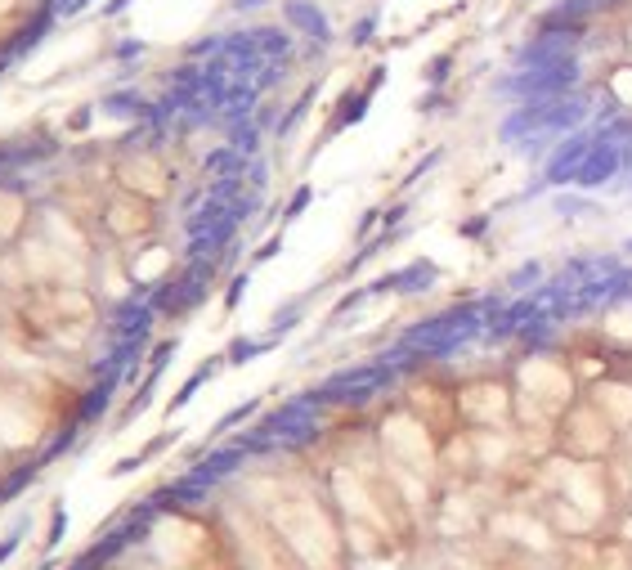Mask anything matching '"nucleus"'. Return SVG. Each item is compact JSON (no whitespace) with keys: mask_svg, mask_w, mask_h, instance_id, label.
Instances as JSON below:
<instances>
[{"mask_svg":"<svg viewBox=\"0 0 632 570\" xmlns=\"http://www.w3.org/2000/svg\"><path fill=\"white\" fill-rule=\"evenodd\" d=\"M260 5H269V0H233V10H238V14H247V10H260Z\"/></svg>","mask_w":632,"mask_h":570,"instance_id":"14","label":"nucleus"},{"mask_svg":"<svg viewBox=\"0 0 632 570\" xmlns=\"http://www.w3.org/2000/svg\"><path fill=\"white\" fill-rule=\"evenodd\" d=\"M377 23H382L377 14H364V19L355 23V32H350V41H355V46H368V41L377 37Z\"/></svg>","mask_w":632,"mask_h":570,"instance_id":"9","label":"nucleus"},{"mask_svg":"<svg viewBox=\"0 0 632 570\" xmlns=\"http://www.w3.org/2000/svg\"><path fill=\"white\" fill-rule=\"evenodd\" d=\"M601 95L614 99L623 113H632V59H628V55H619V59L605 64V72H601Z\"/></svg>","mask_w":632,"mask_h":570,"instance_id":"6","label":"nucleus"},{"mask_svg":"<svg viewBox=\"0 0 632 570\" xmlns=\"http://www.w3.org/2000/svg\"><path fill=\"white\" fill-rule=\"evenodd\" d=\"M282 14H287V23L300 32V37H309V41H333V23H328V14L314 5V0H287L282 5Z\"/></svg>","mask_w":632,"mask_h":570,"instance_id":"5","label":"nucleus"},{"mask_svg":"<svg viewBox=\"0 0 632 570\" xmlns=\"http://www.w3.org/2000/svg\"><path fill=\"white\" fill-rule=\"evenodd\" d=\"M623 55H628V59H632V23H628V28H623Z\"/></svg>","mask_w":632,"mask_h":570,"instance_id":"15","label":"nucleus"},{"mask_svg":"<svg viewBox=\"0 0 632 570\" xmlns=\"http://www.w3.org/2000/svg\"><path fill=\"white\" fill-rule=\"evenodd\" d=\"M382 81H386V64H377V68L368 72V86H364V90H368V95H377V86H382Z\"/></svg>","mask_w":632,"mask_h":570,"instance_id":"12","label":"nucleus"},{"mask_svg":"<svg viewBox=\"0 0 632 570\" xmlns=\"http://www.w3.org/2000/svg\"><path fill=\"white\" fill-rule=\"evenodd\" d=\"M552 211H556V216H592V211H596V202H592V198H583V193H574V189H556Z\"/></svg>","mask_w":632,"mask_h":570,"instance_id":"7","label":"nucleus"},{"mask_svg":"<svg viewBox=\"0 0 632 570\" xmlns=\"http://www.w3.org/2000/svg\"><path fill=\"white\" fill-rule=\"evenodd\" d=\"M305 202H309V189H296V193H291V207H287V216L305 211Z\"/></svg>","mask_w":632,"mask_h":570,"instance_id":"13","label":"nucleus"},{"mask_svg":"<svg viewBox=\"0 0 632 570\" xmlns=\"http://www.w3.org/2000/svg\"><path fill=\"white\" fill-rule=\"evenodd\" d=\"M485 229H489V216H471V220H462V225H458V234H462V238H480Z\"/></svg>","mask_w":632,"mask_h":570,"instance_id":"10","label":"nucleus"},{"mask_svg":"<svg viewBox=\"0 0 632 570\" xmlns=\"http://www.w3.org/2000/svg\"><path fill=\"white\" fill-rule=\"evenodd\" d=\"M453 404H458V422L462 427L493 431V427H502L516 413V391L507 382H498L493 373H480V378H467L453 391Z\"/></svg>","mask_w":632,"mask_h":570,"instance_id":"2","label":"nucleus"},{"mask_svg":"<svg viewBox=\"0 0 632 570\" xmlns=\"http://www.w3.org/2000/svg\"><path fill=\"white\" fill-rule=\"evenodd\" d=\"M610 422H614V431H632V378H601V382H592V396H587Z\"/></svg>","mask_w":632,"mask_h":570,"instance_id":"3","label":"nucleus"},{"mask_svg":"<svg viewBox=\"0 0 632 570\" xmlns=\"http://www.w3.org/2000/svg\"><path fill=\"white\" fill-rule=\"evenodd\" d=\"M453 68H458V59L444 50V55H435L426 68H422V81L431 86V90H440V86H449V77H453Z\"/></svg>","mask_w":632,"mask_h":570,"instance_id":"8","label":"nucleus"},{"mask_svg":"<svg viewBox=\"0 0 632 570\" xmlns=\"http://www.w3.org/2000/svg\"><path fill=\"white\" fill-rule=\"evenodd\" d=\"M435 274H440L435 260H413V265H404V269L377 278V283H373V293H404V297H413V293H426V288H431Z\"/></svg>","mask_w":632,"mask_h":570,"instance_id":"4","label":"nucleus"},{"mask_svg":"<svg viewBox=\"0 0 632 570\" xmlns=\"http://www.w3.org/2000/svg\"><path fill=\"white\" fill-rule=\"evenodd\" d=\"M614 422L592 404V400H574L560 418H556V454L569 463H601L614 454Z\"/></svg>","mask_w":632,"mask_h":570,"instance_id":"1","label":"nucleus"},{"mask_svg":"<svg viewBox=\"0 0 632 570\" xmlns=\"http://www.w3.org/2000/svg\"><path fill=\"white\" fill-rule=\"evenodd\" d=\"M525 5H529V0H525Z\"/></svg>","mask_w":632,"mask_h":570,"instance_id":"17","label":"nucleus"},{"mask_svg":"<svg viewBox=\"0 0 632 570\" xmlns=\"http://www.w3.org/2000/svg\"><path fill=\"white\" fill-rule=\"evenodd\" d=\"M242 288H247V274H238V278L229 283V293H224V306H238V297H242Z\"/></svg>","mask_w":632,"mask_h":570,"instance_id":"11","label":"nucleus"},{"mask_svg":"<svg viewBox=\"0 0 632 570\" xmlns=\"http://www.w3.org/2000/svg\"><path fill=\"white\" fill-rule=\"evenodd\" d=\"M623 251H628V256H632V238H628V242H623Z\"/></svg>","mask_w":632,"mask_h":570,"instance_id":"16","label":"nucleus"}]
</instances>
